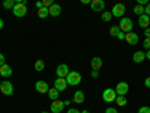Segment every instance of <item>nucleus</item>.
<instances>
[{"label":"nucleus","mask_w":150,"mask_h":113,"mask_svg":"<svg viewBox=\"0 0 150 113\" xmlns=\"http://www.w3.org/2000/svg\"><path fill=\"white\" fill-rule=\"evenodd\" d=\"M66 82L68 86H78L81 83V74L78 71H69V74L66 75Z\"/></svg>","instance_id":"nucleus-1"},{"label":"nucleus","mask_w":150,"mask_h":113,"mask_svg":"<svg viewBox=\"0 0 150 113\" xmlns=\"http://www.w3.org/2000/svg\"><path fill=\"white\" fill-rule=\"evenodd\" d=\"M117 26H119V27H120V30H122V32H125V33H126V32H132L134 21H132L131 18H128V17H122Z\"/></svg>","instance_id":"nucleus-2"},{"label":"nucleus","mask_w":150,"mask_h":113,"mask_svg":"<svg viewBox=\"0 0 150 113\" xmlns=\"http://www.w3.org/2000/svg\"><path fill=\"white\" fill-rule=\"evenodd\" d=\"M12 14H14L15 17H18V18L26 17V14H27V5H26V2H24V3H15L14 9H12Z\"/></svg>","instance_id":"nucleus-3"},{"label":"nucleus","mask_w":150,"mask_h":113,"mask_svg":"<svg viewBox=\"0 0 150 113\" xmlns=\"http://www.w3.org/2000/svg\"><path fill=\"white\" fill-rule=\"evenodd\" d=\"M125 12H126V6H125L123 3H116L111 9V15L117 17V18H122L125 15Z\"/></svg>","instance_id":"nucleus-4"},{"label":"nucleus","mask_w":150,"mask_h":113,"mask_svg":"<svg viewBox=\"0 0 150 113\" xmlns=\"http://www.w3.org/2000/svg\"><path fill=\"white\" fill-rule=\"evenodd\" d=\"M116 98H117V94L114 89H111V87H108V89H105L102 92V99L105 103H112V101H116Z\"/></svg>","instance_id":"nucleus-5"},{"label":"nucleus","mask_w":150,"mask_h":113,"mask_svg":"<svg viewBox=\"0 0 150 113\" xmlns=\"http://www.w3.org/2000/svg\"><path fill=\"white\" fill-rule=\"evenodd\" d=\"M0 92H2L3 95H12L14 94V84H12L11 82H2L0 83Z\"/></svg>","instance_id":"nucleus-6"},{"label":"nucleus","mask_w":150,"mask_h":113,"mask_svg":"<svg viewBox=\"0 0 150 113\" xmlns=\"http://www.w3.org/2000/svg\"><path fill=\"white\" fill-rule=\"evenodd\" d=\"M90 9H92L93 12H104V9H105V2H104V0H92Z\"/></svg>","instance_id":"nucleus-7"},{"label":"nucleus","mask_w":150,"mask_h":113,"mask_svg":"<svg viewBox=\"0 0 150 113\" xmlns=\"http://www.w3.org/2000/svg\"><path fill=\"white\" fill-rule=\"evenodd\" d=\"M125 41H126L129 45H137L138 44V35H137L135 32H126L125 33Z\"/></svg>","instance_id":"nucleus-8"},{"label":"nucleus","mask_w":150,"mask_h":113,"mask_svg":"<svg viewBox=\"0 0 150 113\" xmlns=\"http://www.w3.org/2000/svg\"><path fill=\"white\" fill-rule=\"evenodd\" d=\"M114 91H116L117 95H123V97H125V95L128 94V91H129V84H128L126 82H119Z\"/></svg>","instance_id":"nucleus-9"},{"label":"nucleus","mask_w":150,"mask_h":113,"mask_svg":"<svg viewBox=\"0 0 150 113\" xmlns=\"http://www.w3.org/2000/svg\"><path fill=\"white\" fill-rule=\"evenodd\" d=\"M35 89L39 92V94H47L48 89H50V84L47 82H44V80H38L35 83Z\"/></svg>","instance_id":"nucleus-10"},{"label":"nucleus","mask_w":150,"mask_h":113,"mask_svg":"<svg viewBox=\"0 0 150 113\" xmlns=\"http://www.w3.org/2000/svg\"><path fill=\"white\" fill-rule=\"evenodd\" d=\"M56 74H57V77L66 79V75L69 74V67H68L66 64H60V65L56 68Z\"/></svg>","instance_id":"nucleus-11"},{"label":"nucleus","mask_w":150,"mask_h":113,"mask_svg":"<svg viewBox=\"0 0 150 113\" xmlns=\"http://www.w3.org/2000/svg\"><path fill=\"white\" fill-rule=\"evenodd\" d=\"M54 87L59 91V92H63L66 91V87H68V82L66 79H62V77H57L56 82H54Z\"/></svg>","instance_id":"nucleus-12"},{"label":"nucleus","mask_w":150,"mask_h":113,"mask_svg":"<svg viewBox=\"0 0 150 113\" xmlns=\"http://www.w3.org/2000/svg\"><path fill=\"white\" fill-rule=\"evenodd\" d=\"M63 107H65V103L60 101V99H54L51 103V113H60L63 112Z\"/></svg>","instance_id":"nucleus-13"},{"label":"nucleus","mask_w":150,"mask_h":113,"mask_svg":"<svg viewBox=\"0 0 150 113\" xmlns=\"http://www.w3.org/2000/svg\"><path fill=\"white\" fill-rule=\"evenodd\" d=\"M48 11H50V15L51 17H59L62 14V6L57 5V3H53L51 6L48 8Z\"/></svg>","instance_id":"nucleus-14"},{"label":"nucleus","mask_w":150,"mask_h":113,"mask_svg":"<svg viewBox=\"0 0 150 113\" xmlns=\"http://www.w3.org/2000/svg\"><path fill=\"white\" fill-rule=\"evenodd\" d=\"M0 75H2V77H11L12 75V68L8 65V64H3L2 67H0Z\"/></svg>","instance_id":"nucleus-15"},{"label":"nucleus","mask_w":150,"mask_h":113,"mask_svg":"<svg viewBox=\"0 0 150 113\" xmlns=\"http://www.w3.org/2000/svg\"><path fill=\"white\" fill-rule=\"evenodd\" d=\"M149 24H150V17H149V15L143 14V15L138 17V26H140V27L146 29V27H149Z\"/></svg>","instance_id":"nucleus-16"},{"label":"nucleus","mask_w":150,"mask_h":113,"mask_svg":"<svg viewBox=\"0 0 150 113\" xmlns=\"http://www.w3.org/2000/svg\"><path fill=\"white\" fill-rule=\"evenodd\" d=\"M132 60L135 64H141V62L146 60V51H135L132 56Z\"/></svg>","instance_id":"nucleus-17"},{"label":"nucleus","mask_w":150,"mask_h":113,"mask_svg":"<svg viewBox=\"0 0 150 113\" xmlns=\"http://www.w3.org/2000/svg\"><path fill=\"white\" fill-rule=\"evenodd\" d=\"M90 65H92V69L99 71V69L102 68V59H101V57H92V60H90Z\"/></svg>","instance_id":"nucleus-18"},{"label":"nucleus","mask_w":150,"mask_h":113,"mask_svg":"<svg viewBox=\"0 0 150 113\" xmlns=\"http://www.w3.org/2000/svg\"><path fill=\"white\" fill-rule=\"evenodd\" d=\"M72 101H74L75 104H83V103H84V92H83V91H77V92L74 94Z\"/></svg>","instance_id":"nucleus-19"},{"label":"nucleus","mask_w":150,"mask_h":113,"mask_svg":"<svg viewBox=\"0 0 150 113\" xmlns=\"http://www.w3.org/2000/svg\"><path fill=\"white\" fill-rule=\"evenodd\" d=\"M47 95H48V98L50 99H51V101H54V99H59V91L56 89V87L53 86V87H50V89H48V92H47Z\"/></svg>","instance_id":"nucleus-20"},{"label":"nucleus","mask_w":150,"mask_h":113,"mask_svg":"<svg viewBox=\"0 0 150 113\" xmlns=\"http://www.w3.org/2000/svg\"><path fill=\"white\" fill-rule=\"evenodd\" d=\"M50 15V11H48V8H41V9H38V17L39 18H47Z\"/></svg>","instance_id":"nucleus-21"},{"label":"nucleus","mask_w":150,"mask_h":113,"mask_svg":"<svg viewBox=\"0 0 150 113\" xmlns=\"http://www.w3.org/2000/svg\"><path fill=\"white\" fill-rule=\"evenodd\" d=\"M35 69H36L38 72L44 71V69H45V62L41 60V59H39V60H36V62H35Z\"/></svg>","instance_id":"nucleus-22"},{"label":"nucleus","mask_w":150,"mask_h":113,"mask_svg":"<svg viewBox=\"0 0 150 113\" xmlns=\"http://www.w3.org/2000/svg\"><path fill=\"white\" fill-rule=\"evenodd\" d=\"M134 14L138 15V17L143 15V14H144V6H143V5H135V6H134Z\"/></svg>","instance_id":"nucleus-23"},{"label":"nucleus","mask_w":150,"mask_h":113,"mask_svg":"<svg viewBox=\"0 0 150 113\" xmlns=\"http://www.w3.org/2000/svg\"><path fill=\"white\" fill-rule=\"evenodd\" d=\"M116 103H117V106H126L128 104V101H126V98H125L123 95H117V98H116Z\"/></svg>","instance_id":"nucleus-24"},{"label":"nucleus","mask_w":150,"mask_h":113,"mask_svg":"<svg viewBox=\"0 0 150 113\" xmlns=\"http://www.w3.org/2000/svg\"><path fill=\"white\" fill-rule=\"evenodd\" d=\"M14 6H15L14 0H3V8L5 9H14Z\"/></svg>","instance_id":"nucleus-25"},{"label":"nucleus","mask_w":150,"mask_h":113,"mask_svg":"<svg viewBox=\"0 0 150 113\" xmlns=\"http://www.w3.org/2000/svg\"><path fill=\"white\" fill-rule=\"evenodd\" d=\"M119 32H120V27H119V26H111V29H110V35H111V36L116 38V36L119 35Z\"/></svg>","instance_id":"nucleus-26"},{"label":"nucleus","mask_w":150,"mask_h":113,"mask_svg":"<svg viewBox=\"0 0 150 113\" xmlns=\"http://www.w3.org/2000/svg\"><path fill=\"white\" fill-rule=\"evenodd\" d=\"M111 12H107V11H104L102 12V21H111Z\"/></svg>","instance_id":"nucleus-27"},{"label":"nucleus","mask_w":150,"mask_h":113,"mask_svg":"<svg viewBox=\"0 0 150 113\" xmlns=\"http://www.w3.org/2000/svg\"><path fill=\"white\" fill-rule=\"evenodd\" d=\"M143 47H144L146 50H150V38H146V39H144V42H143Z\"/></svg>","instance_id":"nucleus-28"},{"label":"nucleus","mask_w":150,"mask_h":113,"mask_svg":"<svg viewBox=\"0 0 150 113\" xmlns=\"http://www.w3.org/2000/svg\"><path fill=\"white\" fill-rule=\"evenodd\" d=\"M138 113H150V107L149 106H144V107H140Z\"/></svg>","instance_id":"nucleus-29"},{"label":"nucleus","mask_w":150,"mask_h":113,"mask_svg":"<svg viewBox=\"0 0 150 113\" xmlns=\"http://www.w3.org/2000/svg\"><path fill=\"white\" fill-rule=\"evenodd\" d=\"M42 3H44V6L45 8H50L53 3H54V0H42Z\"/></svg>","instance_id":"nucleus-30"},{"label":"nucleus","mask_w":150,"mask_h":113,"mask_svg":"<svg viewBox=\"0 0 150 113\" xmlns=\"http://www.w3.org/2000/svg\"><path fill=\"white\" fill-rule=\"evenodd\" d=\"M144 14L150 17V2H149V3H147V5L144 6Z\"/></svg>","instance_id":"nucleus-31"},{"label":"nucleus","mask_w":150,"mask_h":113,"mask_svg":"<svg viewBox=\"0 0 150 113\" xmlns=\"http://www.w3.org/2000/svg\"><path fill=\"white\" fill-rule=\"evenodd\" d=\"M105 113H119V112H117V109H114V107H108V109L105 110Z\"/></svg>","instance_id":"nucleus-32"},{"label":"nucleus","mask_w":150,"mask_h":113,"mask_svg":"<svg viewBox=\"0 0 150 113\" xmlns=\"http://www.w3.org/2000/svg\"><path fill=\"white\" fill-rule=\"evenodd\" d=\"M35 6H36L38 9H41V8H44V3H42V0H38V2L35 3Z\"/></svg>","instance_id":"nucleus-33"},{"label":"nucleus","mask_w":150,"mask_h":113,"mask_svg":"<svg viewBox=\"0 0 150 113\" xmlns=\"http://www.w3.org/2000/svg\"><path fill=\"white\" fill-rule=\"evenodd\" d=\"M68 113H81V112L75 107H71V109H68Z\"/></svg>","instance_id":"nucleus-34"},{"label":"nucleus","mask_w":150,"mask_h":113,"mask_svg":"<svg viewBox=\"0 0 150 113\" xmlns=\"http://www.w3.org/2000/svg\"><path fill=\"white\" fill-rule=\"evenodd\" d=\"M149 3V0H137V5H143V6H146Z\"/></svg>","instance_id":"nucleus-35"},{"label":"nucleus","mask_w":150,"mask_h":113,"mask_svg":"<svg viewBox=\"0 0 150 113\" xmlns=\"http://www.w3.org/2000/svg\"><path fill=\"white\" fill-rule=\"evenodd\" d=\"M116 38H117V39H120V41H123V39H125V33L120 30V32H119V35H117Z\"/></svg>","instance_id":"nucleus-36"},{"label":"nucleus","mask_w":150,"mask_h":113,"mask_svg":"<svg viewBox=\"0 0 150 113\" xmlns=\"http://www.w3.org/2000/svg\"><path fill=\"white\" fill-rule=\"evenodd\" d=\"M90 75H92L93 79H98V75H99V71H96V69H92V74H90Z\"/></svg>","instance_id":"nucleus-37"},{"label":"nucleus","mask_w":150,"mask_h":113,"mask_svg":"<svg viewBox=\"0 0 150 113\" xmlns=\"http://www.w3.org/2000/svg\"><path fill=\"white\" fill-rule=\"evenodd\" d=\"M144 86H146V87H149V89H150V75H149V77H147V79L144 80Z\"/></svg>","instance_id":"nucleus-38"},{"label":"nucleus","mask_w":150,"mask_h":113,"mask_svg":"<svg viewBox=\"0 0 150 113\" xmlns=\"http://www.w3.org/2000/svg\"><path fill=\"white\" fill-rule=\"evenodd\" d=\"M144 36L146 38H150V27H146L144 29Z\"/></svg>","instance_id":"nucleus-39"},{"label":"nucleus","mask_w":150,"mask_h":113,"mask_svg":"<svg viewBox=\"0 0 150 113\" xmlns=\"http://www.w3.org/2000/svg\"><path fill=\"white\" fill-rule=\"evenodd\" d=\"M3 64H5V56H3L2 53H0V67H2Z\"/></svg>","instance_id":"nucleus-40"},{"label":"nucleus","mask_w":150,"mask_h":113,"mask_svg":"<svg viewBox=\"0 0 150 113\" xmlns=\"http://www.w3.org/2000/svg\"><path fill=\"white\" fill-rule=\"evenodd\" d=\"M80 2H81L83 5H90V3H92V0H80Z\"/></svg>","instance_id":"nucleus-41"},{"label":"nucleus","mask_w":150,"mask_h":113,"mask_svg":"<svg viewBox=\"0 0 150 113\" xmlns=\"http://www.w3.org/2000/svg\"><path fill=\"white\" fill-rule=\"evenodd\" d=\"M146 59L150 60V50H147V53H146Z\"/></svg>","instance_id":"nucleus-42"},{"label":"nucleus","mask_w":150,"mask_h":113,"mask_svg":"<svg viewBox=\"0 0 150 113\" xmlns=\"http://www.w3.org/2000/svg\"><path fill=\"white\" fill-rule=\"evenodd\" d=\"M2 29H3V20L0 18V30H2Z\"/></svg>","instance_id":"nucleus-43"},{"label":"nucleus","mask_w":150,"mask_h":113,"mask_svg":"<svg viewBox=\"0 0 150 113\" xmlns=\"http://www.w3.org/2000/svg\"><path fill=\"white\" fill-rule=\"evenodd\" d=\"M14 2H15V3H24L26 0H14Z\"/></svg>","instance_id":"nucleus-44"},{"label":"nucleus","mask_w":150,"mask_h":113,"mask_svg":"<svg viewBox=\"0 0 150 113\" xmlns=\"http://www.w3.org/2000/svg\"><path fill=\"white\" fill-rule=\"evenodd\" d=\"M81 113H90L89 110H81Z\"/></svg>","instance_id":"nucleus-45"},{"label":"nucleus","mask_w":150,"mask_h":113,"mask_svg":"<svg viewBox=\"0 0 150 113\" xmlns=\"http://www.w3.org/2000/svg\"><path fill=\"white\" fill-rule=\"evenodd\" d=\"M42 113H50V112H42Z\"/></svg>","instance_id":"nucleus-46"}]
</instances>
